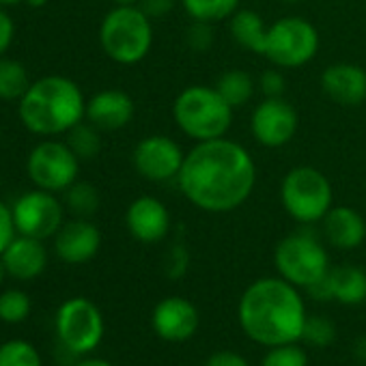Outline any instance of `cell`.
Returning a JSON list of instances; mask_svg holds the SVG:
<instances>
[{"label":"cell","mask_w":366,"mask_h":366,"mask_svg":"<svg viewBox=\"0 0 366 366\" xmlns=\"http://www.w3.org/2000/svg\"><path fill=\"white\" fill-rule=\"evenodd\" d=\"M261 366H308V357L302 347H297L295 342H287L269 347Z\"/></svg>","instance_id":"31"},{"label":"cell","mask_w":366,"mask_h":366,"mask_svg":"<svg viewBox=\"0 0 366 366\" xmlns=\"http://www.w3.org/2000/svg\"><path fill=\"white\" fill-rule=\"evenodd\" d=\"M323 95L342 108H357L366 102V69L355 63H334L319 78Z\"/></svg>","instance_id":"17"},{"label":"cell","mask_w":366,"mask_h":366,"mask_svg":"<svg viewBox=\"0 0 366 366\" xmlns=\"http://www.w3.org/2000/svg\"><path fill=\"white\" fill-rule=\"evenodd\" d=\"M239 325L259 345L297 342L306 323V306L295 285L285 278H259L239 300Z\"/></svg>","instance_id":"2"},{"label":"cell","mask_w":366,"mask_h":366,"mask_svg":"<svg viewBox=\"0 0 366 366\" xmlns=\"http://www.w3.org/2000/svg\"><path fill=\"white\" fill-rule=\"evenodd\" d=\"M18 117L31 134L56 138L86 119V97L71 78L44 76L18 102Z\"/></svg>","instance_id":"3"},{"label":"cell","mask_w":366,"mask_h":366,"mask_svg":"<svg viewBox=\"0 0 366 366\" xmlns=\"http://www.w3.org/2000/svg\"><path fill=\"white\" fill-rule=\"evenodd\" d=\"M177 3L179 0H140L138 7L155 22V20H164L166 16H170Z\"/></svg>","instance_id":"36"},{"label":"cell","mask_w":366,"mask_h":366,"mask_svg":"<svg viewBox=\"0 0 366 366\" xmlns=\"http://www.w3.org/2000/svg\"><path fill=\"white\" fill-rule=\"evenodd\" d=\"M334 338H336V327L327 317L321 315L306 317L302 340H306L312 347H327L330 342H334Z\"/></svg>","instance_id":"30"},{"label":"cell","mask_w":366,"mask_h":366,"mask_svg":"<svg viewBox=\"0 0 366 366\" xmlns=\"http://www.w3.org/2000/svg\"><path fill=\"white\" fill-rule=\"evenodd\" d=\"M11 214L18 235L41 242L54 237L65 224V203H61L54 192L39 188L20 194L11 205Z\"/></svg>","instance_id":"11"},{"label":"cell","mask_w":366,"mask_h":366,"mask_svg":"<svg viewBox=\"0 0 366 366\" xmlns=\"http://www.w3.org/2000/svg\"><path fill=\"white\" fill-rule=\"evenodd\" d=\"M0 259L7 267V274L22 282L39 278L48 267V250L44 242L26 235H16Z\"/></svg>","instance_id":"19"},{"label":"cell","mask_w":366,"mask_h":366,"mask_svg":"<svg viewBox=\"0 0 366 366\" xmlns=\"http://www.w3.org/2000/svg\"><path fill=\"white\" fill-rule=\"evenodd\" d=\"M190 20L218 24L229 20L242 5V0H179Z\"/></svg>","instance_id":"25"},{"label":"cell","mask_w":366,"mask_h":366,"mask_svg":"<svg viewBox=\"0 0 366 366\" xmlns=\"http://www.w3.org/2000/svg\"><path fill=\"white\" fill-rule=\"evenodd\" d=\"M50 3V0H24V5H29V7H33V9H41V7H46Z\"/></svg>","instance_id":"42"},{"label":"cell","mask_w":366,"mask_h":366,"mask_svg":"<svg viewBox=\"0 0 366 366\" xmlns=\"http://www.w3.org/2000/svg\"><path fill=\"white\" fill-rule=\"evenodd\" d=\"M188 267H190V252H188V248L183 246V244H179V242L172 244L168 248L166 257H164V272H166V276L170 280H179V278L186 276Z\"/></svg>","instance_id":"33"},{"label":"cell","mask_w":366,"mask_h":366,"mask_svg":"<svg viewBox=\"0 0 366 366\" xmlns=\"http://www.w3.org/2000/svg\"><path fill=\"white\" fill-rule=\"evenodd\" d=\"M16 39V24L5 7H0V56H5Z\"/></svg>","instance_id":"37"},{"label":"cell","mask_w":366,"mask_h":366,"mask_svg":"<svg viewBox=\"0 0 366 366\" xmlns=\"http://www.w3.org/2000/svg\"><path fill=\"white\" fill-rule=\"evenodd\" d=\"M7 276H9V274H7V267H5L3 259H0V287H3V282H5Z\"/></svg>","instance_id":"45"},{"label":"cell","mask_w":366,"mask_h":366,"mask_svg":"<svg viewBox=\"0 0 366 366\" xmlns=\"http://www.w3.org/2000/svg\"><path fill=\"white\" fill-rule=\"evenodd\" d=\"M31 84L33 80L24 63L9 56H0V99L20 102Z\"/></svg>","instance_id":"24"},{"label":"cell","mask_w":366,"mask_h":366,"mask_svg":"<svg viewBox=\"0 0 366 366\" xmlns=\"http://www.w3.org/2000/svg\"><path fill=\"white\" fill-rule=\"evenodd\" d=\"M18 5H24V0H0V7H5V9L18 7Z\"/></svg>","instance_id":"44"},{"label":"cell","mask_w":366,"mask_h":366,"mask_svg":"<svg viewBox=\"0 0 366 366\" xmlns=\"http://www.w3.org/2000/svg\"><path fill=\"white\" fill-rule=\"evenodd\" d=\"M183 41H186L188 50L197 52V54H203L207 50H212L214 41H216V33H214V24L209 22H197L192 20L183 33Z\"/></svg>","instance_id":"32"},{"label":"cell","mask_w":366,"mask_h":366,"mask_svg":"<svg viewBox=\"0 0 366 366\" xmlns=\"http://www.w3.org/2000/svg\"><path fill=\"white\" fill-rule=\"evenodd\" d=\"M0 186H3V183H0Z\"/></svg>","instance_id":"48"},{"label":"cell","mask_w":366,"mask_h":366,"mask_svg":"<svg viewBox=\"0 0 366 366\" xmlns=\"http://www.w3.org/2000/svg\"><path fill=\"white\" fill-rule=\"evenodd\" d=\"M52 239L56 257L67 265L89 263L102 248V231L95 222H91V218L67 220Z\"/></svg>","instance_id":"14"},{"label":"cell","mask_w":366,"mask_h":366,"mask_svg":"<svg viewBox=\"0 0 366 366\" xmlns=\"http://www.w3.org/2000/svg\"><path fill=\"white\" fill-rule=\"evenodd\" d=\"M0 366H41V355L26 340H9L0 345Z\"/></svg>","instance_id":"29"},{"label":"cell","mask_w":366,"mask_h":366,"mask_svg":"<svg viewBox=\"0 0 366 366\" xmlns=\"http://www.w3.org/2000/svg\"><path fill=\"white\" fill-rule=\"evenodd\" d=\"M321 46L317 26L302 16H285L267 26L261 56L274 67L297 69L308 65Z\"/></svg>","instance_id":"7"},{"label":"cell","mask_w":366,"mask_h":366,"mask_svg":"<svg viewBox=\"0 0 366 366\" xmlns=\"http://www.w3.org/2000/svg\"><path fill=\"white\" fill-rule=\"evenodd\" d=\"M235 108L216 86L190 84L172 102V119L183 136L194 142L224 138L233 127Z\"/></svg>","instance_id":"4"},{"label":"cell","mask_w":366,"mask_h":366,"mask_svg":"<svg viewBox=\"0 0 366 366\" xmlns=\"http://www.w3.org/2000/svg\"><path fill=\"white\" fill-rule=\"evenodd\" d=\"M300 129V114L285 97H265L250 114V134L265 149L287 147Z\"/></svg>","instance_id":"13"},{"label":"cell","mask_w":366,"mask_h":366,"mask_svg":"<svg viewBox=\"0 0 366 366\" xmlns=\"http://www.w3.org/2000/svg\"><path fill=\"white\" fill-rule=\"evenodd\" d=\"M332 300L345 306H357L366 302V272L357 265H338L327 272Z\"/></svg>","instance_id":"21"},{"label":"cell","mask_w":366,"mask_h":366,"mask_svg":"<svg viewBox=\"0 0 366 366\" xmlns=\"http://www.w3.org/2000/svg\"><path fill=\"white\" fill-rule=\"evenodd\" d=\"M280 203L291 220L300 224H317L334 207V188L327 174L319 168L295 166L282 177Z\"/></svg>","instance_id":"6"},{"label":"cell","mask_w":366,"mask_h":366,"mask_svg":"<svg viewBox=\"0 0 366 366\" xmlns=\"http://www.w3.org/2000/svg\"><path fill=\"white\" fill-rule=\"evenodd\" d=\"M136 114L134 99L121 89H104L86 99V121L102 132H119Z\"/></svg>","instance_id":"18"},{"label":"cell","mask_w":366,"mask_h":366,"mask_svg":"<svg viewBox=\"0 0 366 366\" xmlns=\"http://www.w3.org/2000/svg\"><path fill=\"white\" fill-rule=\"evenodd\" d=\"M229 31L233 41L254 54H261L265 35H267V24L263 22V16L257 14L254 9H237L229 18Z\"/></svg>","instance_id":"22"},{"label":"cell","mask_w":366,"mask_h":366,"mask_svg":"<svg viewBox=\"0 0 366 366\" xmlns=\"http://www.w3.org/2000/svg\"><path fill=\"white\" fill-rule=\"evenodd\" d=\"M306 291H308V293H310V297H312V300H317V302H330V300H332V287H330V278H327V274H325L321 280H317L315 285H310Z\"/></svg>","instance_id":"39"},{"label":"cell","mask_w":366,"mask_h":366,"mask_svg":"<svg viewBox=\"0 0 366 366\" xmlns=\"http://www.w3.org/2000/svg\"><path fill=\"white\" fill-rule=\"evenodd\" d=\"M125 227L140 244H157L166 239L172 227L168 207L155 197H138L125 209Z\"/></svg>","instance_id":"16"},{"label":"cell","mask_w":366,"mask_h":366,"mask_svg":"<svg viewBox=\"0 0 366 366\" xmlns=\"http://www.w3.org/2000/svg\"><path fill=\"white\" fill-rule=\"evenodd\" d=\"M214 86H216L218 93L237 110V108L246 106V104L252 99V95H254V91H257L259 84L254 82V78H252L248 71L235 67V69L222 71Z\"/></svg>","instance_id":"23"},{"label":"cell","mask_w":366,"mask_h":366,"mask_svg":"<svg viewBox=\"0 0 366 366\" xmlns=\"http://www.w3.org/2000/svg\"><path fill=\"white\" fill-rule=\"evenodd\" d=\"M31 315V297L20 289H7L0 293V321L22 323Z\"/></svg>","instance_id":"28"},{"label":"cell","mask_w":366,"mask_h":366,"mask_svg":"<svg viewBox=\"0 0 366 366\" xmlns=\"http://www.w3.org/2000/svg\"><path fill=\"white\" fill-rule=\"evenodd\" d=\"M186 151L181 149L177 140L166 134H151L144 136L132 153L134 170L151 183H168L177 181Z\"/></svg>","instance_id":"12"},{"label":"cell","mask_w":366,"mask_h":366,"mask_svg":"<svg viewBox=\"0 0 366 366\" xmlns=\"http://www.w3.org/2000/svg\"><path fill=\"white\" fill-rule=\"evenodd\" d=\"M16 235H18V231H16V224H14L11 207L0 201V254L5 252V248L14 242Z\"/></svg>","instance_id":"35"},{"label":"cell","mask_w":366,"mask_h":366,"mask_svg":"<svg viewBox=\"0 0 366 366\" xmlns=\"http://www.w3.org/2000/svg\"><path fill=\"white\" fill-rule=\"evenodd\" d=\"M80 164L67 142L46 138L29 151L26 174L35 188L59 194L78 181Z\"/></svg>","instance_id":"9"},{"label":"cell","mask_w":366,"mask_h":366,"mask_svg":"<svg viewBox=\"0 0 366 366\" xmlns=\"http://www.w3.org/2000/svg\"><path fill=\"white\" fill-rule=\"evenodd\" d=\"M65 136H67L65 142L69 144V149L76 153L80 162H91L102 153V129H97L86 119L80 121L76 127H71Z\"/></svg>","instance_id":"27"},{"label":"cell","mask_w":366,"mask_h":366,"mask_svg":"<svg viewBox=\"0 0 366 366\" xmlns=\"http://www.w3.org/2000/svg\"><path fill=\"white\" fill-rule=\"evenodd\" d=\"M259 89L265 97H285V91H287V78L282 74L280 67H269L261 74L259 78Z\"/></svg>","instance_id":"34"},{"label":"cell","mask_w":366,"mask_h":366,"mask_svg":"<svg viewBox=\"0 0 366 366\" xmlns=\"http://www.w3.org/2000/svg\"><path fill=\"white\" fill-rule=\"evenodd\" d=\"M99 46L117 65H138L153 48V20L138 7H112L99 24Z\"/></svg>","instance_id":"5"},{"label":"cell","mask_w":366,"mask_h":366,"mask_svg":"<svg viewBox=\"0 0 366 366\" xmlns=\"http://www.w3.org/2000/svg\"><path fill=\"white\" fill-rule=\"evenodd\" d=\"M353 353H355V357H357L360 362H366V336L357 338V342H355V347H353Z\"/></svg>","instance_id":"40"},{"label":"cell","mask_w":366,"mask_h":366,"mask_svg":"<svg viewBox=\"0 0 366 366\" xmlns=\"http://www.w3.org/2000/svg\"><path fill=\"white\" fill-rule=\"evenodd\" d=\"M63 194H65V209L74 218H91L99 212V205H102L99 190L89 181L78 179Z\"/></svg>","instance_id":"26"},{"label":"cell","mask_w":366,"mask_h":366,"mask_svg":"<svg viewBox=\"0 0 366 366\" xmlns=\"http://www.w3.org/2000/svg\"><path fill=\"white\" fill-rule=\"evenodd\" d=\"M110 3H112L114 7H129V5H138L140 0H110Z\"/></svg>","instance_id":"43"},{"label":"cell","mask_w":366,"mask_h":366,"mask_svg":"<svg viewBox=\"0 0 366 366\" xmlns=\"http://www.w3.org/2000/svg\"><path fill=\"white\" fill-rule=\"evenodd\" d=\"M151 325L162 340L183 342L192 338L199 330V310L190 300L170 295L157 302V306L153 308Z\"/></svg>","instance_id":"15"},{"label":"cell","mask_w":366,"mask_h":366,"mask_svg":"<svg viewBox=\"0 0 366 366\" xmlns=\"http://www.w3.org/2000/svg\"><path fill=\"white\" fill-rule=\"evenodd\" d=\"M177 186L190 205L205 214H231L254 192L257 162L237 140L194 142L186 153Z\"/></svg>","instance_id":"1"},{"label":"cell","mask_w":366,"mask_h":366,"mask_svg":"<svg viewBox=\"0 0 366 366\" xmlns=\"http://www.w3.org/2000/svg\"><path fill=\"white\" fill-rule=\"evenodd\" d=\"M56 336L76 355L91 353L104 338V317L86 297H69L56 310Z\"/></svg>","instance_id":"10"},{"label":"cell","mask_w":366,"mask_h":366,"mask_svg":"<svg viewBox=\"0 0 366 366\" xmlns=\"http://www.w3.org/2000/svg\"><path fill=\"white\" fill-rule=\"evenodd\" d=\"M205 366H248V362L244 360V355L235 353V351H216Z\"/></svg>","instance_id":"38"},{"label":"cell","mask_w":366,"mask_h":366,"mask_svg":"<svg viewBox=\"0 0 366 366\" xmlns=\"http://www.w3.org/2000/svg\"><path fill=\"white\" fill-rule=\"evenodd\" d=\"M321 224L325 242L336 250H355L366 239V220L353 207L334 205Z\"/></svg>","instance_id":"20"},{"label":"cell","mask_w":366,"mask_h":366,"mask_svg":"<svg viewBox=\"0 0 366 366\" xmlns=\"http://www.w3.org/2000/svg\"><path fill=\"white\" fill-rule=\"evenodd\" d=\"M278 3H285V5H297V3H304V0H278Z\"/></svg>","instance_id":"46"},{"label":"cell","mask_w":366,"mask_h":366,"mask_svg":"<svg viewBox=\"0 0 366 366\" xmlns=\"http://www.w3.org/2000/svg\"><path fill=\"white\" fill-rule=\"evenodd\" d=\"M0 142H3V129H0Z\"/></svg>","instance_id":"47"},{"label":"cell","mask_w":366,"mask_h":366,"mask_svg":"<svg viewBox=\"0 0 366 366\" xmlns=\"http://www.w3.org/2000/svg\"><path fill=\"white\" fill-rule=\"evenodd\" d=\"M274 265L287 282L308 289L330 272V257L319 237L295 231L282 237L274 250Z\"/></svg>","instance_id":"8"},{"label":"cell","mask_w":366,"mask_h":366,"mask_svg":"<svg viewBox=\"0 0 366 366\" xmlns=\"http://www.w3.org/2000/svg\"><path fill=\"white\" fill-rule=\"evenodd\" d=\"M74 366H114V364H110V362H106V360H99V357H89V360L76 362Z\"/></svg>","instance_id":"41"}]
</instances>
